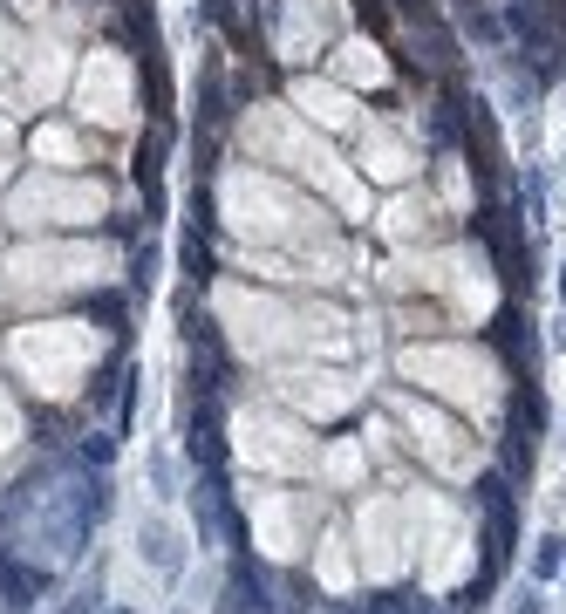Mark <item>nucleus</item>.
<instances>
[{
    "instance_id": "1",
    "label": "nucleus",
    "mask_w": 566,
    "mask_h": 614,
    "mask_svg": "<svg viewBox=\"0 0 566 614\" xmlns=\"http://www.w3.org/2000/svg\"><path fill=\"white\" fill-rule=\"evenodd\" d=\"M130 178H137V192H144V212H157V205H164V130H151V137L137 144Z\"/></svg>"
},
{
    "instance_id": "2",
    "label": "nucleus",
    "mask_w": 566,
    "mask_h": 614,
    "mask_svg": "<svg viewBox=\"0 0 566 614\" xmlns=\"http://www.w3.org/2000/svg\"><path fill=\"white\" fill-rule=\"evenodd\" d=\"M185 451H191V464H198L205 478L219 471V451H226V444H219V417H212V396H205V410L191 417V437H185Z\"/></svg>"
},
{
    "instance_id": "3",
    "label": "nucleus",
    "mask_w": 566,
    "mask_h": 614,
    "mask_svg": "<svg viewBox=\"0 0 566 614\" xmlns=\"http://www.w3.org/2000/svg\"><path fill=\"white\" fill-rule=\"evenodd\" d=\"M191 519H198V533H205V539H226V533H232V519H226V499H219V478L191 485Z\"/></svg>"
},
{
    "instance_id": "4",
    "label": "nucleus",
    "mask_w": 566,
    "mask_h": 614,
    "mask_svg": "<svg viewBox=\"0 0 566 614\" xmlns=\"http://www.w3.org/2000/svg\"><path fill=\"white\" fill-rule=\"evenodd\" d=\"M41 587H48V574L41 567H21V560H0V594H7V608H28Z\"/></svg>"
},
{
    "instance_id": "5",
    "label": "nucleus",
    "mask_w": 566,
    "mask_h": 614,
    "mask_svg": "<svg viewBox=\"0 0 566 614\" xmlns=\"http://www.w3.org/2000/svg\"><path fill=\"white\" fill-rule=\"evenodd\" d=\"M219 614H273L266 608V587L246 567H232V580H226V601H219Z\"/></svg>"
},
{
    "instance_id": "6",
    "label": "nucleus",
    "mask_w": 566,
    "mask_h": 614,
    "mask_svg": "<svg viewBox=\"0 0 566 614\" xmlns=\"http://www.w3.org/2000/svg\"><path fill=\"white\" fill-rule=\"evenodd\" d=\"M144 560H151L157 574H178V567H185V553H178V533H171V526H164V519H151V526H144Z\"/></svg>"
},
{
    "instance_id": "7",
    "label": "nucleus",
    "mask_w": 566,
    "mask_h": 614,
    "mask_svg": "<svg viewBox=\"0 0 566 614\" xmlns=\"http://www.w3.org/2000/svg\"><path fill=\"white\" fill-rule=\"evenodd\" d=\"M532 574H539V580L566 574V539H560V533H546V539H539V553H532Z\"/></svg>"
},
{
    "instance_id": "8",
    "label": "nucleus",
    "mask_w": 566,
    "mask_h": 614,
    "mask_svg": "<svg viewBox=\"0 0 566 614\" xmlns=\"http://www.w3.org/2000/svg\"><path fill=\"white\" fill-rule=\"evenodd\" d=\"M369 614H430L423 601H410V594H376L369 601Z\"/></svg>"
},
{
    "instance_id": "9",
    "label": "nucleus",
    "mask_w": 566,
    "mask_h": 614,
    "mask_svg": "<svg viewBox=\"0 0 566 614\" xmlns=\"http://www.w3.org/2000/svg\"><path fill=\"white\" fill-rule=\"evenodd\" d=\"M110 451H116V437H82V451H76V458L103 471V464H110Z\"/></svg>"
},
{
    "instance_id": "10",
    "label": "nucleus",
    "mask_w": 566,
    "mask_h": 614,
    "mask_svg": "<svg viewBox=\"0 0 566 614\" xmlns=\"http://www.w3.org/2000/svg\"><path fill=\"white\" fill-rule=\"evenodd\" d=\"M185 267L191 273H212V253H205V239H198V232L185 239Z\"/></svg>"
},
{
    "instance_id": "11",
    "label": "nucleus",
    "mask_w": 566,
    "mask_h": 614,
    "mask_svg": "<svg viewBox=\"0 0 566 614\" xmlns=\"http://www.w3.org/2000/svg\"><path fill=\"white\" fill-rule=\"evenodd\" d=\"M116 376H123V369H116V362H110V369H103V376L89 383V403H110V396H116Z\"/></svg>"
},
{
    "instance_id": "12",
    "label": "nucleus",
    "mask_w": 566,
    "mask_h": 614,
    "mask_svg": "<svg viewBox=\"0 0 566 614\" xmlns=\"http://www.w3.org/2000/svg\"><path fill=\"white\" fill-rule=\"evenodd\" d=\"M89 314H96V321H110V328H116V321H123V301H116V294H96V301H89Z\"/></svg>"
},
{
    "instance_id": "13",
    "label": "nucleus",
    "mask_w": 566,
    "mask_h": 614,
    "mask_svg": "<svg viewBox=\"0 0 566 614\" xmlns=\"http://www.w3.org/2000/svg\"><path fill=\"white\" fill-rule=\"evenodd\" d=\"M89 601H96V594H76V601H69L62 614H89Z\"/></svg>"
},
{
    "instance_id": "14",
    "label": "nucleus",
    "mask_w": 566,
    "mask_h": 614,
    "mask_svg": "<svg viewBox=\"0 0 566 614\" xmlns=\"http://www.w3.org/2000/svg\"><path fill=\"white\" fill-rule=\"evenodd\" d=\"M110 614H130V608H110Z\"/></svg>"
}]
</instances>
